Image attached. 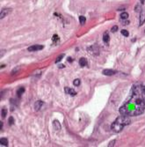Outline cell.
<instances>
[{
  "instance_id": "cell-1",
  "label": "cell",
  "mask_w": 145,
  "mask_h": 147,
  "mask_svg": "<svg viewBox=\"0 0 145 147\" xmlns=\"http://www.w3.org/2000/svg\"><path fill=\"white\" fill-rule=\"evenodd\" d=\"M145 109V92L143 86L135 85L131 90V96L124 105L120 107V115L128 116H140Z\"/></svg>"
},
{
  "instance_id": "cell-2",
  "label": "cell",
  "mask_w": 145,
  "mask_h": 147,
  "mask_svg": "<svg viewBox=\"0 0 145 147\" xmlns=\"http://www.w3.org/2000/svg\"><path fill=\"white\" fill-rule=\"evenodd\" d=\"M129 123H130V119H129L128 116L121 115V116L116 118L115 121L113 122V124L111 125V129L114 132L119 133L124 129L125 126L128 125Z\"/></svg>"
},
{
  "instance_id": "cell-3",
  "label": "cell",
  "mask_w": 145,
  "mask_h": 147,
  "mask_svg": "<svg viewBox=\"0 0 145 147\" xmlns=\"http://www.w3.org/2000/svg\"><path fill=\"white\" fill-rule=\"evenodd\" d=\"M43 48H44L43 45H33V46L29 47V48H27V50L30 51V52H34V51L41 50Z\"/></svg>"
},
{
  "instance_id": "cell-4",
  "label": "cell",
  "mask_w": 145,
  "mask_h": 147,
  "mask_svg": "<svg viewBox=\"0 0 145 147\" xmlns=\"http://www.w3.org/2000/svg\"><path fill=\"white\" fill-rule=\"evenodd\" d=\"M89 51L91 52V54H92V55H99V47L98 45H92V46L89 48Z\"/></svg>"
},
{
  "instance_id": "cell-5",
  "label": "cell",
  "mask_w": 145,
  "mask_h": 147,
  "mask_svg": "<svg viewBox=\"0 0 145 147\" xmlns=\"http://www.w3.org/2000/svg\"><path fill=\"white\" fill-rule=\"evenodd\" d=\"M12 12V9H3L2 11H1V13H0V19H4L5 16H6L7 14H9V13Z\"/></svg>"
},
{
  "instance_id": "cell-6",
  "label": "cell",
  "mask_w": 145,
  "mask_h": 147,
  "mask_svg": "<svg viewBox=\"0 0 145 147\" xmlns=\"http://www.w3.org/2000/svg\"><path fill=\"white\" fill-rule=\"evenodd\" d=\"M115 71H114V70H111V69H105L103 71V72L102 73L104 74L105 76H113L115 74Z\"/></svg>"
},
{
  "instance_id": "cell-7",
  "label": "cell",
  "mask_w": 145,
  "mask_h": 147,
  "mask_svg": "<svg viewBox=\"0 0 145 147\" xmlns=\"http://www.w3.org/2000/svg\"><path fill=\"white\" fill-rule=\"evenodd\" d=\"M64 91H65V92L67 93V94L71 95V96H75V95L77 94L76 91L74 90V89H72V88H69V87H65Z\"/></svg>"
},
{
  "instance_id": "cell-8",
  "label": "cell",
  "mask_w": 145,
  "mask_h": 147,
  "mask_svg": "<svg viewBox=\"0 0 145 147\" xmlns=\"http://www.w3.org/2000/svg\"><path fill=\"white\" fill-rule=\"evenodd\" d=\"M53 128H54V130H60L62 128L61 126V123L59 122V121H57V120H55L54 122H53Z\"/></svg>"
},
{
  "instance_id": "cell-9",
  "label": "cell",
  "mask_w": 145,
  "mask_h": 147,
  "mask_svg": "<svg viewBox=\"0 0 145 147\" xmlns=\"http://www.w3.org/2000/svg\"><path fill=\"white\" fill-rule=\"evenodd\" d=\"M42 105H43V101H37L35 103H34V109L35 111H39V110L41 108Z\"/></svg>"
},
{
  "instance_id": "cell-10",
  "label": "cell",
  "mask_w": 145,
  "mask_h": 147,
  "mask_svg": "<svg viewBox=\"0 0 145 147\" xmlns=\"http://www.w3.org/2000/svg\"><path fill=\"white\" fill-rule=\"evenodd\" d=\"M145 22V10H142L140 13V26H142Z\"/></svg>"
},
{
  "instance_id": "cell-11",
  "label": "cell",
  "mask_w": 145,
  "mask_h": 147,
  "mask_svg": "<svg viewBox=\"0 0 145 147\" xmlns=\"http://www.w3.org/2000/svg\"><path fill=\"white\" fill-rule=\"evenodd\" d=\"M109 41H110L109 34H108L107 32H105L103 34V42H105V44H108V43H109Z\"/></svg>"
},
{
  "instance_id": "cell-12",
  "label": "cell",
  "mask_w": 145,
  "mask_h": 147,
  "mask_svg": "<svg viewBox=\"0 0 145 147\" xmlns=\"http://www.w3.org/2000/svg\"><path fill=\"white\" fill-rule=\"evenodd\" d=\"M79 64L81 67H84L85 65L87 64V60L84 57H82V58L79 59Z\"/></svg>"
},
{
  "instance_id": "cell-13",
  "label": "cell",
  "mask_w": 145,
  "mask_h": 147,
  "mask_svg": "<svg viewBox=\"0 0 145 147\" xmlns=\"http://www.w3.org/2000/svg\"><path fill=\"white\" fill-rule=\"evenodd\" d=\"M24 92H25V88H24V87H19V88L18 89V91H17L18 97H19V98H20L21 95L24 93Z\"/></svg>"
},
{
  "instance_id": "cell-14",
  "label": "cell",
  "mask_w": 145,
  "mask_h": 147,
  "mask_svg": "<svg viewBox=\"0 0 145 147\" xmlns=\"http://www.w3.org/2000/svg\"><path fill=\"white\" fill-rule=\"evenodd\" d=\"M0 144L3 145H4V146H6L7 145H8V140H7V138H1V140H0Z\"/></svg>"
},
{
  "instance_id": "cell-15",
  "label": "cell",
  "mask_w": 145,
  "mask_h": 147,
  "mask_svg": "<svg viewBox=\"0 0 145 147\" xmlns=\"http://www.w3.org/2000/svg\"><path fill=\"white\" fill-rule=\"evenodd\" d=\"M6 114H7V109L6 108H2V110H1V116H2V118H4L5 116H6Z\"/></svg>"
},
{
  "instance_id": "cell-16",
  "label": "cell",
  "mask_w": 145,
  "mask_h": 147,
  "mask_svg": "<svg viewBox=\"0 0 145 147\" xmlns=\"http://www.w3.org/2000/svg\"><path fill=\"white\" fill-rule=\"evenodd\" d=\"M79 21L81 25H84V24L85 23V21H86V19H85V17H84V16H79Z\"/></svg>"
},
{
  "instance_id": "cell-17",
  "label": "cell",
  "mask_w": 145,
  "mask_h": 147,
  "mask_svg": "<svg viewBox=\"0 0 145 147\" xmlns=\"http://www.w3.org/2000/svg\"><path fill=\"white\" fill-rule=\"evenodd\" d=\"M120 18H121V19H128V13H122L121 14H120Z\"/></svg>"
},
{
  "instance_id": "cell-18",
  "label": "cell",
  "mask_w": 145,
  "mask_h": 147,
  "mask_svg": "<svg viewBox=\"0 0 145 147\" xmlns=\"http://www.w3.org/2000/svg\"><path fill=\"white\" fill-rule=\"evenodd\" d=\"M142 10H143V9H142L141 4H137V5H135V11L136 12V13H141V11H142Z\"/></svg>"
},
{
  "instance_id": "cell-19",
  "label": "cell",
  "mask_w": 145,
  "mask_h": 147,
  "mask_svg": "<svg viewBox=\"0 0 145 147\" xmlns=\"http://www.w3.org/2000/svg\"><path fill=\"white\" fill-rule=\"evenodd\" d=\"M121 34L123 36H125V37H128V36L129 35V33H128V31H127V30L123 29L121 30Z\"/></svg>"
},
{
  "instance_id": "cell-20",
  "label": "cell",
  "mask_w": 145,
  "mask_h": 147,
  "mask_svg": "<svg viewBox=\"0 0 145 147\" xmlns=\"http://www.w3.org/2000/svg\"><path fill=\"white\" fill-rule=\"evenodd\" d=\"M73 84H74V86H79V85L81 84V81H80V79L77 78V79L74 80Z\"/></svg>"
},
{
  "instance_id": "cell-21",
  "label": "cell",
  "mask_w": 145,
  "mask_h": 147,
  "mask_svg": "<svg viewBox=\"0 0 145 147\" xmlns=\"http://www.w3.org/2000/svg\"><path fill=\"white\" fill-rule=\"evenodd\" d=\"M63 57H64V54H62V55H60L58 57L56 58V60H55V63H59V62H61V60L63 58Z\"/></svg>"
},
{
  "instance_id": "cell-22",
  "label": "cell",
  "mask_w": 145,
  "mask_h": 147,
  "mask_svg": "<svg viewBox=\"0 0 145 147\" xmlns=\"http://www.w3.org/2000/svg\"><path fill=\"white\" fill-rule=\"evenodd\" d=\"M8 123H9V125H13V124L14 123V119H13V116H11V117H9Z\"/></svg>"
},
{
  "instance_id": "cell-23",
  "label": "cell",
  "mask_w": 145,
  "mask_h": 147,
  "mask_svg": "<svg viewBox=\"0 0 145 147\" xmlns=\"http://www.w3.org/2000/svg\"><path fill=\"white\" fill-rule=\"evenodd\" d=\"M58 41H59L58 35H56V34H54V35H53V42H58Z\"/></svg>"
},
{
  "instance_id": "cell-24",
  "label": "cell",
  "mask_w": 145,
  "mask_h": 147,
  "mask_svg": "<svg viewBox=\"0 0 145 147\" xmlns=\"http://www.w3.org/2000/svg\"><path fill=\"white\" fill-rule=\"evenodd\" d=\"M115 142L116 141L115 140H113V141H111L109 143V145H108V147H112V146H114V145H115Z\"/></svg>"
},
{
  "instance_id": "cell-25",
  "label": "cell",
  "mask_w": 145,
  "mask_h": 147,
  "mask_svg": "<svg viewBox=\"0 0 145 147\" xmlns=\"http://www.w3.org/2000/svg\"><path fill=\"white\" fill-rule=\"evenodd\" d=\"M117 30H118V27H117V26H114V27L112 28L111 31L113 32V33H114V32H116Z\"/></svg>"
},
{
  "instance_id": "cell-26",
  "label": "cell",
  "mask_w": 145,
  "mask_h": 147,
  "mask_svg": "<svg viewBox=\"0 0 145 147\" xmlns=\"http://www.w3.org/2000/svg\"><path fill=\"white\" fill-rule=\"evenodd\" d=\"M129 24V20H122V25H124V26H127V25H128Z\"/></svg>"
},
{
  "instance_id": "cell-27",
  "label": "cell",
  "mask_w": 145,
  "mask_h": 147,
  "mask_svg": "<svg viewBox=\"0 0 145 147\" xmlns=\"http://www.w3.org/2000/svg\"><path fill=\"white\" fill-rule=\"evenodd\" d=\"M19 67H18L17 69H16V68H15V69H13V72H12V74H15V72L17 73L18 71H19Z\"/></svg>"
},
{
  "instance_id": "cell-28",
  "label": "cell",
  "mask_w": 145,
  "mask_h": 147,
  "mask_svg": "<svg viewBox=\"0 0 145 147\" xmlns=\"http://www.w3.org/2000/svg\"><path fill=\"white\" fill-rule=\"evenodd\" d=\"M68 61H69V63H70V62L73 61V59H71V57H69V58H68Z\"/></svg>"
},
{
  "instance_id": "cell-29",
  "label": "cell",
  "mask_w": 145,
  "mask_h": 147,
  "mask_svg": "<svg viewBox=\"0 0 145 147\" xmlns=\"http://www.w3.org/2000/svg\"><path fill=\"white\" fill-rule=\"evenodd\" d=\"M59 68H64V65H63V64L59 65Z\"/></svg>"
},
{
  "instance_id": "cell-30",
  "label": "cell",
  "mask_w": 145,
  "mask_h": 147,
  "mask_svg": "<svg viewBox=\"0 0 145 147\" xmlns=\"http://www.w3.org/2000/svg\"><path fill=\"white\" fill-rule=\"evenodd\" d=\"M2 127H3V122H1V123H0V128H1V130H2Z\"/></svg>"
},
{
  "instance_id": "cell-31",
  "label": "cell",
  "mask_w": 145,
  "mask_h": 147,
  "mask_svg": "<svg viewBox=\"0 0 145 147\" xmlns=\"http://www.w3.org/2000/svg\"><path fill=\"white\" fill-rule=\"evenodd\" d=\"M140 1H141V4H144V1H145V0H140Z\"/></svg>"
},
{
  "instance_id": "cell-32",
  "label": "cell",
  "mask_w": 145,
  "mask_h": 147,
  "mask_svg": "<svg viewBox=\"0 0 145 147\" xmlns=\"http://www.w3.org/2000/svg\"><path fill=\"white\" fill-rule=\"evenodd\" d=\"M144 33H145V30H144Z\"/></svg>"
}]
</instances>
